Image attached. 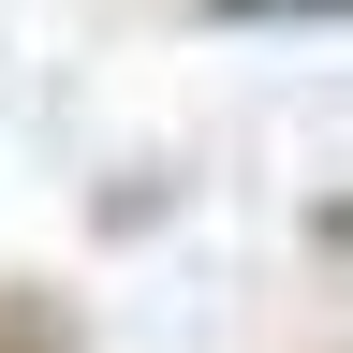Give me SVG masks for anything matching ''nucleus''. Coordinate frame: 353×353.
<instances>
[{
  "mask_svg": "<svg viewBox=\"0 0 353 353\" xmlns=\"http://www.w3.org/2000/svg\"><path fill=\"white\" fill-rule=\"evenodd\" d=\"M206 15H353V0H206Z\"/></svg>",
  "mask_w": 353,
  "mask_h": 353,
  "instance_id": "obj_1",
  "label": "nucleus"
}]
</instances>
